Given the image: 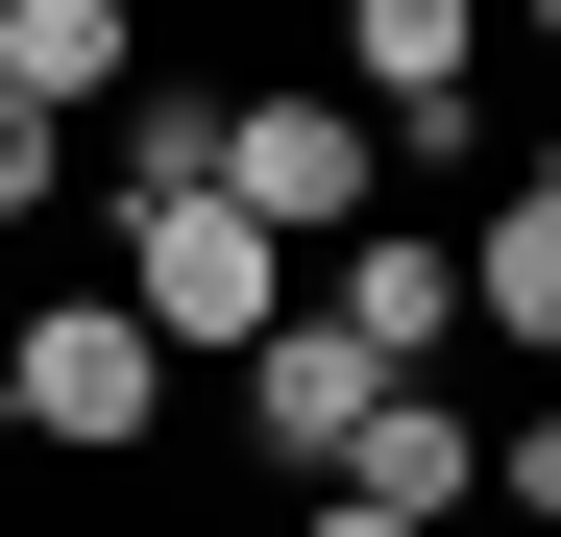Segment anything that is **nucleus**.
I'll return each mask as SVG.
<instances>
[{"label":"nucleus","mask_w":561,"mask_h":537,"mask_svg":"<svg viewBox=\"0 0 561 537\" xmlns=\"http://www.w3.org/2000/svg\"><path fill=\"white\" fill-rule=\"evenodd\" d=\"M0 439H25V465H147L171 439V342L99 294V268H49V294L0 318Z\"/></svg>","instance_id":"f257e3e1"},{"label":"nucleus","mask_w":561,"mask_h":537,"mask_svg":"<svg viewBox=\"0 0 561 537\" xmlns=\"http://www.w3.org/2000/svg\"><path fill=\"white\" fill-rule=\"evenodd\" d=\"M99 294L171 367H244V342L294 318V244H244V196H147V220H99Z\"/></svg>","instance_id":"f03ea898"},{"label":"nucleus","mask_w":561,"mask_h":537,"mask_svg":"<svg viewBox=\"0 0 561 537\" xmlns=\"http://www.w3.org/2000/svg\"><path fill=\"white\" fill-rule=\"evenodd\" d=\"M220 196H244V244H366V196H391V147L342 123V73H244L220 99Z\"/></svg>","instance_id":"7ed1b4c3"},{"label":"nucleus","mask_w":561,"mask_h":537,"mask_svg":"<svg viewBox=\"0 0 561 537\" xmlns=\"http://www.w3.org/2000/svg\"><path fill=\"white\" fill-rule=\"evenodd\" d=\"M342 123L366 147H489V25H463V0H342Z\"/></svg>","instance_id":"20e7f679"},{"label":"nucleus","mask_w":561,"mask_h":537,"mask_svg":"<svg viewBox=\"0 0 561 537\" xmlns=\"http://www.w3.org/2000/svg\"><path fill=\"white\" fill-rule=\"evenodd\" d=\"M294 318L342 342V367L439 391V342H463V244H439V220H366V244H318V268H294Z\"/></svg>","instance_id":"39448f33"},{"label":"nucleus","mask_w":561,"mask_h":537,"mask_svg":"<svg viewBox=\"0 0 561 537\" xmlns=\"http://www.w3.org/2000/svg\"><path fill=\"white\" fill-rule=\"evenodd\" d=\"M463 489H489V415H463V391H391L342 439V513H391V537H463Z\"/></svg>","instance_id":"423d86ee"},{"label":"nucleus","mask_w":561,"mask_h":537,"mask_svg":"<svg viewBox=\"0 0 561 537\" xmlns=\"http://www.w3.org/2000/svg\"><path fill=\"white\" fill-rule=\"evenodd\" d=\"M0 99H25V123H123L147 99V25H123V0H0Z\"/></svg>","instance_id":"0eeeda50"},{"label":"nucleus","mask_w":561,"mask_h":537,"mask_svg":"<svg viewBox=\"0 0 561 537\" xmlns=\"http://www.w3.org/2000/svg\"><path fill=\"white\" fill-rule=\"evenodd\" d=\"M366 415H391V367H342L318 318H268V342H244V439H268V465H318V489H342V439H366Z\"/></svg>","instance_id":"6e6552de"},{"label":"nucleus","mask_w":561,"mask_h":537,"mask_svg":"<svg viewBox=\"0 0 561 537\" xmlns=\"http://www.w3.org/2000/svg\"><path fill=\"white\" fill-rule=\"evenodd\" d=\"M463 318H489V342H537V367H561V147H537L513 196H489V244H463Z\"/></svg>","instance_id":"1a4fd4ad"},{"label":"nucleus","mask_w":561,"mask_h":537,"mask_svg":"<svg viewBox=\"0 0 561 537\" xmlns=\"http://www.w3.org/2000/svg\"><path fill=\"white\" fill-rule=\"evenodd\" d=\"M147 196H220V73H147V99H123V147H99V220H147Z\"/></svg>","instance_id":"9d476101"},{"label":"nucleus","mask_w":561,"mask_h":537,"mask_svg":"<svg viewBox=\"0 0 561 537\" xmlns=\"http://www.w3.org/2000/svg\"><path fill=\"white\" fill-rule=\"evenodd\" d=\"M489 489H513V513H561V415H513V439H489Z\"/></svg>","instance_id":"9b49d317"},{"label":"nucleus","mask_w":561,"mask_h":537,"mask_svg":"<svg viewBox=\"0 0 561 537\" xmlns=\"http://www.w3.org/2000/svg\"><path fill=\"white\" fill-rule=\"evenodd\" d=\"M25 196H49V123H25V99H0V220H25Z\"/></svg>","instance_id":"f8f14e48"},{"label":"nucleus","mask_w":561,"mask_h":537,"mask_svg":"<svg viewBox=\"0 0 561 537\" xmlns=\"http://www.w3.org/2000/svg\"><path fill=\"white\" fill-rule=\"evenodd\" d=\"M294 537H391V513H342V489H318V513H294Z\"/></svg>","instance_id":"ddd939ff"}]
</instances>
